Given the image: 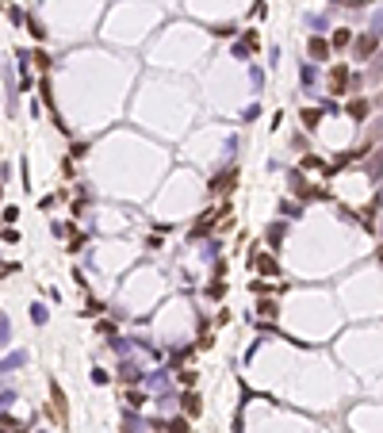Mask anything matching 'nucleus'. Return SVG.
Masks as SVG:
<instances>
[{
    "label": "nucleus",
    "mask_w": 383,
    "mask_h": 433,
    "mask_svg": "<svg viewBox=\"0 0 383 433\" xmlns=\"http://www.w3.org/2000/svg\"><path fill=\"white\" fill-rule=\"evenodd\" d=\"M330 92H349V65L345 61H337V65H333L330 69Z\"/></svg>",
    "instance_id": "1"
},
{
    "label": "nucleus",
    "mask_w": 383,
    "mask_h": 433,
    "mask_svg": "<svg viewBox=\"0 0 383 433\" xmlns=\"http://www.w3.org/2000/svg\"><path fill=\"white\" fill-rule=\"evenodd\" d=\"M218 215H222V211H215V207H207V211H203V215H200V219H196V226H192V238H200V234H207L211 226H215V223H218Z\"/></svg>",
    "instance_id": "2"
},
{
    "label": "nucleus",
    "mask_w": 383,
    "mask_h": 433,
    "mask_svg": "<svg viewBox=\"0 0 383 433\" xmlns=\"http://www.w3.org/2000/svg\"><path fill=\"white\" fill-rule=\"evenodd\" d=\"M330 46H333V43H326L322 35H311V39H307V50H311L314 61H326V58H330Z\"/></svg>",
    "instance_id": "3"
},
{
    "label": "nucleus",
    "mask_w": 383,
    "mask_h": 433,
    "mask_svg": "<svg viewBox=\"0 0 383 433\" xmlns=\"http://www.w3.org/2000/svg\"><path fill=\"white\" fill-rule=\"evenodd\" d=\"M234 181H238V169H234V165H230L226 173H218V176H215V181H211V184H207V188H211V192H226V188H230V192H234Z\"/></svg>",
    "instance_id": "4"
},
{
    "label": "nucleus",
    "mask_w": 383,
    "mask_h": 433,
    "mask_svg": "<svg viewBox=\"0 0 383 433\" xmlns=\"http://www.w3.org/2000/svg\"><path fill=\"white\" fill-rule=\"evenodd\" d=\"M180 407H184V414H188V418H200L203 414V403H200L196 391H184V395H180Z\"/></svg>",
    "instance_id": "5"
},
{
    "label": "nucleus",
    "mask_w": 383,
    "mask_h": 433,
    "mask_svg": "<svg viewBox=\"0 0 383 433\" xmlns=\"http://www.w3.org/2000/svg\"><path fill=\"white\" fill-rule=\"evenodd\" d=\"M50 399H54V418L65 425V391H61L58 383H50Z\"/></svg>",
    "instance_id": "6"
},
{
    "label": "nucleus",
    "mask_w": 383,
    "mask_h": 433,
    "mask_svg": "<svg viewBox=\"0 0 383 433\" xmlns=\"http://www.w3.org/2000/svg\"><path fill=\"white\" fill-rule=\"evenodd\" d=\"M253 265H257V272H261V276H276V261H272L269 253H257V257H253Z\"/></svg>",
    "instance_id": "7"
},
{
    "label": "nucleus",
    "mask_w": 383,
    "mask_h": 433,
    "mask_svg": "<svg viewBox=\"0 0 383 433\" xmlns=\"http://www.w3.org/2000/svg\"><path fill=\"white\" fill-rule=\"evenodd\" d=\"M165 433H192V429H188V414H184V418H169V422H165Z\"/></svg>",
    "instance_id": "8"
},
{
    "label": "nucleus",
    "mask_w": 383,
    "mask_h": 433,
    "mask_svg": "<svg viewBox=\"0 0 383 433\" xmlns=\"http://www.w3.org/2000/svg\"><path fill=\"white\" fill-rule=\"evenodd\" d=\"M345 112H349V119H364V115H368V100H353Z\"/></svg>",
    "instance_id": "9"
},
{
    "label": "nucleus",
    "mask_w": 383,
    "mask_h": 433,
    "mask_svg": "<svg viewBox=\"0 0 383 433\" xmlns=\"http://www.w3.org/2000/svg\"><path fill=\"white\" fill-rule=\"evenodd\" d=\"M318 123H322V112H318V107H307V112H303V127H307V130H314Z\"/></svg>",
    "instance_id": "10"
},
{
    "label": "nucleus",
    "mask_w": 383,
    "mask_h": 433,
    "mask_svg": "<svg viewBox=\"0 0 383 433\" xmlns=\"http://www.w3.org/2000/svg\"><path fill=\"white\" fill-rule=\"evenodd\" d=\"M349 43H353V35H349V27H337V31H333V46H337V50H345Z\"/></svg>",
    "instance_id": "11"
},
{
    "label": "nucleus",
    "mask_w": 383,
    "mask_h": 433,
    "mask_svg": "<svg viewBox=\"0 0 383 433\" xmlns=\"http://www.w3.org/2000/svg\"><path fill=\"white\" fill-rule=\"evenodd\" d=\"M372 50H375V35H364V39L357 43V54H360V58H368Z\"/></svg>",
    "instance_id": "12"
},
{
    "label": "nucleus",
    "mask_w": 383,
    "mask_h": 433,
    "mask_svg": "<svg viewBox=\"0 0 383 433\" xmlns=\"http://www.w3.org/2000/svg\"><path fill=\"white\" fill-rule=\"evenodd\" d=\"M257 46H261L257 31H245V43H242V50H238V54H245V50H257Z\"/></svg>",
    "instance_id": "13"
},
{
    "label": "nucleus",
    "mask_w": 383,
    "mask_h": 433,
    "mask_svg": "<svg viewBox=\"0 0 383 433\" xmlns=\"http://www.w3.org/2000/svg\"><path fill=\"white\" fill-rule=\"evenodd\" d=\"M123 399H127V407H142V403H146V395H142V391H127Z\"/></svg>",
    "instance_id": "14"
},
{
    "label": "nucleus",
    "mask_w": 383,
    "mask_h": 433,
    "mask_svg": "<svg viewBox=\"0 0 383 433\" xmlns=\"http://www.w3.org/2000/svg\"><path fill=\"white\" fill-rule=\"evenodd\" d=\"M96 330H100V338L115 341V326H111V322H100V326H96Z\"/></svg>",
    "instance_id": "15"
},
{
    "label": "nucleus",
    "mask_w": 383,
    "mask_h": 433,
    "mask_svg": "<svg viewBox=\"0 0 383 433\" xmlns=\"http://www.w3.org/2000/svg\"><path fill=\"white\" fill-rule=\"evenodd\" d=\"M303 169H326V161H322V157H303Z\"/></svg>",
    "instance_id": "16"
},
{
    "label": "nucleus",
    "mask_w": 383,
    "mask_h": 433,
    "mask_svg": "<svg viewBox=\"0 0 383 433\" xmlns=\"http://www.w3.org/2000/svg\"><path fill=\"white\" fill-rule=\"evenodd\" d=\"M35 65L46 73V69H50V54H43V50H39V54H35Z\"/></svg>",
    "instance_id": "17"
},
{
    "label": "nucleus",
    "mask_w": 383,
    "mask_h": 433,
    "mask_svg": "<svg viewBox=\"0 0 383 433\" xmlns=\"http://www.w3.org/2000/svg\"><path fill=\"white\" fill-rule=\"evenodd\" d=\"M261 314H264V318H272V314H276V303H272V299H264V303H261Z\"/></svg>",
    "instance_id": "18"
},
{
    "label": "nucleus",
    "mask_w": 383,
    "mask_h": 433,
    "mask_svg": "<svg viewBox=\"0 0 383 433\" xmlns=\"http://www.w3.org/2000/svg\"><path fill=\"white\" fill-rule=\"evenodd\" d=\"M92 383H107V372H104V368H92Z\"/></svg>",
    "instance_id": "19"
}]
</instances>
